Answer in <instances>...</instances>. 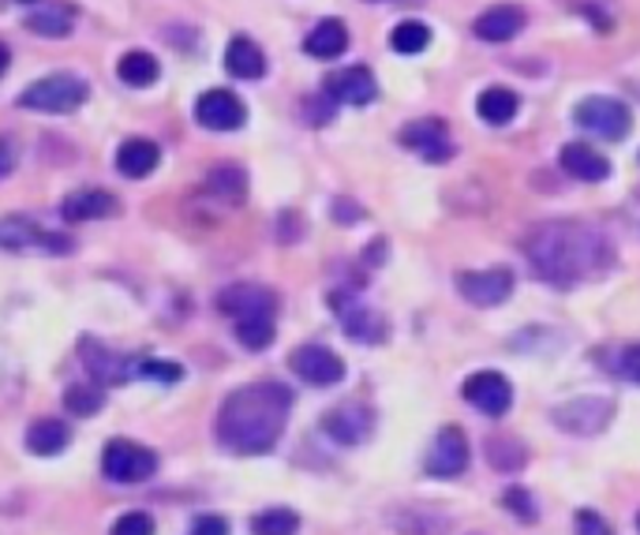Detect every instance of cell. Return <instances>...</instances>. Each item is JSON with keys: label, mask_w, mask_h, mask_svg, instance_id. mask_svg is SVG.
Listing matches in <instances>:
<instances>
[{"label": "cell", "mask_w": 640, "mask_h": 535, "mask_svg": "<svg viewBox=\"0 0 640 535\" xmlns=\"http://www.w3.org/2000/svg\"><path fill=\"white\" fill-rule=\"evenodd\" d=\"M289 368H293L296 379L312 382V386H337L345 379V360L329 352L326 345H300L289 356Z\"/></svg>", "instance_id": "11"}, {"label": "cell", "mask_w": 640, "mask_h": 535, "mask_svg": "<svg viewBox=\"0 0 640 535\" xmlns=\"http://www.w3.org/2000/svg\"><path fill=\"white\" fill-rule=\"evenodd\" d=\"M401 143L404 146H412V150H420L427 162H449L454 157V146H449V139H446V124L442 120H416V124H409L401 131Z\"/></svg>", "instance_id": "18"}, {"label": "cell", "mask_w": 640, "mask_h": 535, "mask_svg": "<svg viewBox=\"0 0 640 535\" xmlns=\"http://www.w3.org/2000/svg\"><path fill=\"white\" fill-rule=\"evenodd\" d=\"M15 157H19L15 154V143L8 135H0V181H4V176L15 168Z\"/></svg>", "instance_id": "42"}, {"label": "cell", "mask_w": 640, "mask_h": 535, "mask_svg": "<svg viewBox=\"0 0 640 535\" xmlns=\"http://www.w3.org/2000/svg\"><path fill=\"white\" fill-rule=\"evenodd\" d=\"M274 318H240L237 323V341L243 345V349L251 352H262L274 345Z\"/></svg>", "instance_id": "34"}, {"label": "cell", "mask_w": 640, "mask_h": 535, "mask_svg": "<svg viewBox=\"0 0 640 535\" xmlns=\"http://www.w3.org/2000/svg\"><path fill=\"white\" fill-rule=\"evenodd\" d=\"M364 218V210L356 203H348V199H337L334 203V221H341V225H352V221H360Z\"/></svg>", "instance_id": "41"}, {"label": "cell", "mask_w": 640, "mask_h": 535, "mask_svg": "<svg viewBox=\"0 0 640 535\" xmlns=\"http://www.w3.org/2000/svg\"><path fill=\"white\" fill-rule=\"evenodd\" d=\"M375 427L371 408L360 405V401H345V405H334L323 416V430L334 438L337 446H360Z\"/></svg>", "instance_id": "14"}, {"label": "cell", "mask_w": 640, "mask_h": 535, "mask_svg": "<svg viewBox=\"0 0 640 535\" xmlns=\"http://www.w3.org/2000/svg\"><path fill=\"white\" fill-rule=\"evenodd\" d=\"M577 528H581V535H615V532H610V524L599 521L592 510H581L577 513Z\"/></svg>", "instance_id": "39"}, {"label": "cell", "mask_w": 640, "mask_h": 535, "mask_svg": "<svg viewBox=\"0 0 640 535\" xmlns=\"http://www.w3.org/2000/svg\"><path fill=\"white\" fill-rule=\"evenodd\" d=\"M206 187H210L214 195H221V199L240 203L243 192H248V176H243L240 165H218V168H210V176H206Z\"/></svg>", "instance_id": "30"}, {"label": "cell", "mask_w": 640, "mask_h": 535, "mask_svg": "<svg viewBox=\"0 0 640 535\" xmlns=\"http://www.w3.org/2000/svg\"><path fill=\"white\" fill-rule=\"evenodd\" d=\"M300 517L285 505H274V510H262L251 517V535H296Z\"/></svg>", "instance_id": "31"}, {"label": "cell", "mask_w": 640, "mask_h": 535, "mask_svg": "<svg viewBox=\"0 0 640 535\" xmlns=\"http://www.w3.org/2000/svg\"><path fill=\"white\" fill-rule=\"evenodd\" d=\"M83 356H87V368L94 374V382H128L131 379V371L120 368V360H112V352L109 349H101L98 341H83Z\"/></svg>", "instance_id": "28"}, {"label": "cell", "mask_w": 640, "mask_h": 535, "mask_svg": "<svg viewBox=\"0 0 640 535\" xmlns=\"http://www.w3.org/2000/svg\"><path fill=\"white\" fill-rule=\"evenodd\" d=\"M468 438L460 427H442L435 435V443H431V454L427 461H423V468H427L435 480H454V476H460L468 468Z\"/></svg>", "instance_id": "13"}, {"label": "cell", "mask_w": 640, "mask_h": 535, "mask_svg": "<svg viewBox=\"0 0 640 535\" xmlns=\"http://www.w3.org/2000/svg\"><path fill=\"white\" fill-rule=\"evenodd\" d=\"M487 461H491V468H498V472H521V468L529 465V454H524L521 443L498 435V438H487Z\"/></svg>", "instance_id": "29"}, {"label": "cell", "mask_w": 640, "mask_h": 535, "mask_svg": "<svg viewBox=\"0 0 640 535\" xmlns=\"http://www.w3.org/2000/svg\"><path fill=\"white\" fill-rule=\"evenodd\" d=\"M218 312L229 315L232 323H240V318H274L278 296L270 293L267 285L240 281V285H229V288H221L218 293Z\"/></svg>", "instance_id": "10"}, {"label": "cell", "mask_w": 640, "mask_h": 535, "mask_svg": "<svg viewBox=\"0 0 640 535\" xmlns=\"http://www.w3.org/2000/svg\"><path fill=\"white\" fill-rule=\"evenodd\" d=\"M64 221L79 225V221H106L112 214H120L117 195L101 192V187H83V192H72L68 199L61 203Z\"/></svg>", "instance_id": "17"}, {"label": "cell", "mask_w": 640, "mask_h": 535, "mask_svg": "<svg viewBox=\"0 0 640 535\" xmlns=\"http://www.w3.org/2000/svg\"><path fill=\"white\" fill-rule=\"evenodd\" d=\"M390 45L398 53H423L431 45V26L420 23V19H404V23L393 26Z\"/></svg>", "instance_id": "33"}, {"label": "cell", "mask_w": 640, "mask_h": 535, "mask_svg": "<svg viewBox=\"0 0 640 535\" xmlns=\"http://www.w3.org/2000/svg\"><path fill=\"white\" fill-rule=\"evenodd\" d=\"M34 12L26 15V26L37 34V37H68L72 26H75V8L72 4H61V0H37L31 4Z\"/></svg>", "instance_id": "20"}, {"label": "cell", "mask_w": 640, "mask_h": 535, "mask_svg": "<svg viewBox=\"0 0 640 535\" xmlns=\"http://www.w3.org/2000/svg\"><path fill=\"white\" fill-rule=\"evenodd\" d=\"M135 374H143V379H162V382H181L184 379V368H181V363L147 360V363H139Z\"/></svg>", "instance_id": "37"}, {"label": "cell", "mask_w": 640, "mask_h": 535, "mask_svg": "<svg viewBox=\"0 0 640 535\" xmlns=\"http://www.w3.org/2000/svg\"><path fill=\"white\" fill-rule=\"evenodd\" d=\"M323 90L329 101H341V106H367V101H375V75L360 68V64L356 68L329 72Z\"/></svg>", "instance_id": "16"}, {"label": "cell", "mask_w": 640, "mask_h": 535, "mask_svg": "<svg viewBox=\"0 0 640 535\" xmlns=\"http://www.w3.org/2000/svg\"><path fill=\"white\" fill-rule=\"evenodd\" d=\"M513 270L491 266V270H468L457 277V293L468 299L473 307H498L513 296Z\"/></svg>", "instance_id": "7"}, {"label": "cell", "mask_w": 640, "mask_h": 535, "mask_svg": "<svg viewBox=\"0 0 640 535\" xmlns=\"http://www.w3.org/2000/svg\"><path fill=\"white\" fill-rule=\"evenodd\" d=\"M192 535H229V521H221V517H195Z\"/></svg>", "instance_id": "40"}, {"label": "cell", "mask_w": 640, "mask_h": 535, "mask_svg": "<svg viewBox=\"0 0 640 535\" xmlns=\"http://www.w3.org/2000/svg\"><path fill=\"white\" fill-rule=\"evenodd\" d=\"M577 124L588 128L592 135L618 143V139H626L629 128H633V112H629V106H622L618 98H585L577 106Z\"/></svg>", "instance_id": "6"}, {"label": "cell", "mask_w": 640, "mask_h": 535, "mask_svg": "<svg viewBox=\"0 0 640 535\" xmlns=\"http://www.w3.org/2000/svg\"><path fill=\"white\" fill-rule=\"evenodd\" d=\"M524 255L532 270L551 285H581L596 281L615 266V248L599 229L581 221H543L524 237Z\"/></svg>", "instance_id": "1"}, {"label": "cell", "mask_w": 640, "mask_h": 535, "mask_svg": "<svg viewBox=\"0 0 640 535\" xmlns=\"http://www.w3.org/2000/svg\"><path fill=\"white\" fill-rule=\"evenodd\" d=\"M225 68L229 75H237V79H262V72H267V56L251 37H232L229 50H225Z\"/></svg>", "instance_id": "24"}, {"label": "cell", "mask_w": 640, "mask_h": 535, "mask_svg": "<svg viewBox=\"0 0 640 535\" xmlns=\"http://www.w3.org/2000/svg\"><path fill=\"white\" fill-rule=\"evenodd\" d=\"M371 4H390V0H371ZM401 4H412V0H401Z\"/></svg>", "instance_id": "44"}, {"label": "cell", "mask_w": 640, "mask_h": 535, "mask_svg": "<svg viewBox=\"0 0 640 535\" xmlns=\"http://www.w3.org/2000/svg\"><path fill=\"white\" fill-rule=\"evenodd\" d=\"M345 50H348V31L341 19H323V23L304 37V53L318 56V61H334V56H341Z\"/></svg>", "instance_id": "25"}, {"label": "cell", "mask_w": 640, "mask_h": 535, "mask_svg": "<svg viewBox=\"0 0 640 535\" xmlns=\"http://www.w3.org/2000/svg\"><path fill=\"white\" fill-rule=\"evenodd\" d=\"M195 120L210 131H237L248 120V109L232 90H206L199 101H195Z\"/></svg>", "instance_id": "15"}, {"label": "cell", "mask_w": 640, "mask_h": 535, "mask_svg": "<svg viewBox=\"0 0 640 535\" xmlns=\"http://www.w3.org/2000/svg\"><path fill=\"white\" fill-rule=\"evenodd\" d=\"M90 87L72 72H56L45 75V79L31 83L23 94H19V109H37V112H75L87 101Z\"/></svg>", "instance_id": "3"}, {"label": "cell", "mask_w": 640, "mask_h": 535, "mask_svg": "<svg viewBox=\"0 0 640 535\" xmlns=\"http://www.w3.org/2000/svg\"><path fill=\"white\" fill-rule=\"evenodd\" d=\"M293 390L281 382H251L232 390L218 412V443L232 454H270L285 435Z\"/></svg>", "instance_id": "2"}, {"label": "cell", "mask_w": 640, "mask_h": 535, "mask_svg": "<svg viewBox=\"0 0 640 535\" xmlns=\"http://www.w3.org/2000/svg\"><path fill=\"white\" fill-rule=\"evenodd\" d=\"M506 505H510L513 517L524 521V524H535V517H540V513H535L532 494L524 491V487H510V491H506Z\"/></svg>", "instance_id": "36"}, {"label": "cell", "mask_w": 640, "mask_h": 535, "mask_svg": "<svg viewBox=\"0 0 640 535\" xmlns=\"http://www.w3.org/2000/svg\"><path fill=\"white\" fill-rule=\"evenodd\" d=\"M72 443V427L64 419H53V416H42L26 427V449L34 457H56L61 449H68Z\"/></svg>", "instance_id": "22"}, {"label": "cell", "mask_w": 640, "mask_h": 535, "mask_svg": "<svg viewBox=\"0 0 640 535\" xmlns=\"http://www.w3.org/2000/svg\"><path fill=\"white\" fill-rule=\"evenodd\" d=\"M154 532H158V524L150 513H124V517H117L109 528V535H154Z\"/></svg>", "instance_id": "35"}, {"label": "cell", "mask_w": 640, "mask_h": 535, "mask_svg": "<svg viewBox=\"0 0 640 535\" xmlns=\"http://www.w3.org/2000/svg\"><path fill=\"white\" fill-rule=\"evenodd\" d=\"M618 374H626L629 382H640V345H629L618 356Z\"/></svg>", "instance_id": "38"}, {"label": "cell", "mask_w": 640, "mask_h": 535, "mask_svg": "<svg viewBox=\"0 0 640 535\" xmlns=\"http://www.w3.org/2000/svg\"><path fill=\"white\" fill-rule=\"evenodd\" d=\"M524 26V12L517 4H495L473 23V34L479 42H510V37Z\"/></svg>", "instance_id": "19"}, {"label": "cell", "mask_w": 640, "mask_h": 535, "mask_svg": "<svg viewBox=\"0 0 640 535\" xmlns=\"http://www.w3.org/2000/svg\"><path fill=\"white\" fill-rule=\"evenodd\" d=\"M0 243L8 251H42V255H68L72 240L56 237V232H45L42 225L31 218H8L0 221Z\"/></svg>", "instance_id": "8"}, {"label": "cell", "mask_w": 640, "mask_h": 535, "mask_svg": "<svg viewBox=\"0 0 640 535\" xmlns=\"http://www.w3.org/2000/svg\"><path fill=\"white\" fill-rule=\"evenodd\" d=\"M562 168L577 181H588V184H599L610 176V162L599 150H592L585 143H566L562 146Z\"/></svg>", "instance_id": "21"}, {"label": "cell", "mask_w": 640, "mask_h": 535, "mask_svg": "<svg viewBox=\"0 0 640 535\" xmlns=\"http://www.w3.org/2000/svg\"><path fill=\"white\" fill-rule=\"evenodd\" d=\"M460 393H465V401L473 408H479L484 416H506L513 405V386L506 374L498 371H476L465 379V386H460Z\"/></svg>", "instance_id": "12"}, {"label": "cell", "mask_w": 640, "mask_h": 535, "mask_svg": "<svg viewBox=\"0 0 640 535\" xmlns=\"http://www.w3.org/2000/svg\"><path fill=\"white\" fill-rule=\"evenodd\" d=\"M101 472L112 483H147L158 472V454L131 443V438H112V443H106V454H101Z\"/></svg>", "instance_id": "4"}, {"label": "cell", "mask_w": 640, "mask_h": 535, "mask_svg": "<svg viewBox=\"0 0 640 535\" xmlns=\"http://www.w3.org/2000/svg\"><path fill=\"white\" fill-rule=\"evenodd\" d=\"M64 408L72 416H94V412L106 408V390L101 382H90V386H68L64 390Z\"/></svg>", "instance_id": "32"}, {"label": "cell", "mask_w": 640, "mask_h": 535, "mask_svg": "<svg viewBox=\"0 0 640 535\" xmlns=\"http://www.w3.org/2000/svg\"><path fill=\"white\" fill-rule=\"evenodd\" d=\"M610 416H615V405L607 397H573L551 412V419L566 435H599L610 424Z\"/></svg>", "instance_id": "9"}, {"label": "cell", "mask_w": 640, "mask_h": 535, "mask_svg": "<svg viewBox=\"0 0 640 535\" xmlns=\"http://www.w3.org/2000/svg\"><path fill=\"white\" fill-rule=\"evenodd\" d=\"M158 72L162 68H158V61L147 50H131L117 61V75L128 87H150V83L158 79Z\"/></svg>", "instance_id": "27"}, {"label": "cell", "mask_w": 640, "mask_h": 535, "mask_svg": "<svg viewBox=\"0 0 640 535\" xmlns=\"http://www.w3.org/2000/svg\"><path fill=\"white\" fill-rule=\"evenodd\" d=\"M329 307H334V315L345 323V334L352 337V341H360V345H382L386 337H390V323H386V315L371 312V307L360 304L356 296L334 293V296H329Z\"/></svg>", "instance_id": "5"}, {"label": "cell", "mask_w": 640, "mask_h": 535, "mask_svg": "<svg viewBox=\"0 0 640 535\" xmlns=\"http://www.w3.org/2000/svg\"><path fill=\"white\" fill-rule=\"evenodd\" d=\"M4 72H8V45L0 42V75H4Z\"/></svg>", "instance_id": "43"}, {"label": "cell", "mask_w": 640, "mask_h": 535, "mask_svg": "<svg viewBox=\"0 0 640 535\" xmlns=\"http://www.w3.org/2000/svg\"><path fill=\"white\" fill-rule=\"evenodd\" d=\"M517 106H521V101H517V94L510 87H487L476 98L479 120H487V124H495V128L510 124V120L517 117Z\"/></svg>", "instance_id": "26"}, {"label": "cell", "mask_w": 640, "mask_h": 535, "mask_svg": "<svg viewBox=\"0 0 640 535\" xmlns=\"http://www.w3.org/2000/svg\"><path fill=\"white\" fill-rule=\"evenodd\" d=\"M158 162H162V154H158V146L150 143V139H128V143L117 150V168L128 181H143V176L154 173Z\"/></svg>", "instance_id": "23"}]
</instances>
